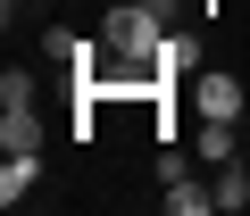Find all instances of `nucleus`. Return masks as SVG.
Returning a JSON list of instances; mask_svg holds the SVG:
<instances>
[{
    "label": "nucleus",
    "mask_w": 250,
    "mask_h": 216,
    "mask_svg": "<svg viewBox=\"0 0 250 216\" xmlns=\"http://www.w3.org/2000/svg\"><path fill=\"white\" fill-rule=\"evenodd\" d=\"M192 150H200V166H225V158H242L233 125H217V117H192Z\"/></svg>",
    "instance_id": "obj_6"
},
{
    "label": "nucleus",
    "mask_w": 250,
    "mask_h": 216,
    "mask_svg": "<svg viewBox=\"0 0 250 216\" xmlns=\"http://www.w3.org/2000/svg\"><path fill=\"white\" fill-rule=\"evenodd\" d=\"M0 108H42V75L9 67V75H0Z\"/></svg>",
    "instance_id": "obj_9"
},
{
    "label": "nucleus",
    "mask_w": 250,
    "mask_h": 216,
    "mask_svg": "<svg viewBox=\"0 0 250 216\" xmlns=\"http://www.w3.org/2000/svg\"><path fill=\"white\" fill-rule=\"evenodd\" d=\"M208 183H217V216H233V208H250V166H242V158H225V166H208Z\"/></svg>",
    "instance_id": "obj_7"
},
{
    "label": "nucleus",
    "mask_w": 250,
    "mask_h": 216,
    "mask_svg": "<svg viewBox=\"0 0 250 216\" xmlns=\"http://www.w3.org/2000/svg\"><path fill=\"white\" fill-rule=\"evenodd\" d=\"M192 67H208V58H200V34H184V25H167V42H159V91H175V83H192Z\"/></svg>",
    "instance_id": "obj_3"
},
{
    "label": "nucleus",
    "mask_w": 250,
    "mask_h": 216,
    "mask_svg": "<svg viewBox=\"0 0 250 216\" xmlns=\"http://www.w3.org/2000/svg\"><path fill=\"white\" fill-rule=\"evenodd\" d=\"M159 191H167V216H217V183H200V175H175Z\"/></svg>",
    "instance_id": "obj_5"
},
{
    "label": "nucleus",
    "mask_w": 250,
    "mask_h": 216,
    "mask_svg": "<svg viewBox=\"0 0 250 216\" xmlns=\"http://www.w3.org/2000/svg\"><path fill=\"white\" fill-rule=\"evenodd\" d=\"M75 50H83V42H75V25H42V58H59V67H75Z\"/></svg>",
    "instance_id": "obj_11"
},
{
    "label": "nucleus",
    "mask_w": 250,
    "mask_h": 216,
    "mask_svg": "<svg viewBox=\"0 0 250 216\" xmlns=\"http://www.w3.org/2000/svg\"><path fill=\"white\" fill-rule=\"evenodd\" d=\"M0 150H42V108H0Z\"/></svg>",
    "instance_id": "obj_8"
},
{
    "label": "nucleus",
    "mask_w": 250,
    "mask_h": 216,
    "mask_svg": "<svg viewBox=\"0 0 250 216\" xmlns=\"http://www.w3.org/2000/svg\"><path fill=\"white\" fill-rule=\"evenodd\" d=\"M167 17H200V9H217V0H159Z\"/></svg>",
    "instance_id": "obj_12"
},
{
    "label": "nucleus",
    "mask_w": 250,
    "mask_h": 216,
    "mask_svg": "<svg viewBox=\"0 0 250 216\" xmlns=\"http://www.w3.org/2000/svg\"><path fill=\"white\" fill-rule=\"evenodd\" d=\"M159 42H167V9L159 0H117V9H100V50L108 58L159 67Z\"/></svg>",
    "instance_id": "obj_1"
},
{
    "label": "nucleus",
    "mask_w": 250,
    "mask_h": 216,
    "mask_svg": "<svg viewBox=\"0 0 250 216\" xmlns=\"http://www.w3.org/2000/svg\"><path fill=\"white\" fill-rule=\"evenodd\" d=\"M34 183H42V150H9L0 158V208H17Z\"/></svg>",
    "instance_id": "obj_4"
},
{
    "label": "nucleus",
    "mask_w": 250,
    "mask_h": 216,
    "mask_svg": "<svg viewBox=\"0 0 250 216\" xmlns=\"http://www.w3.org/2000/svg\"><path fill=\"white\" fill-rule=\"evenodd\" d=\"M175 175H200V150L192 142H167L159 150V183H175Z\"/></svg>",
    "instance_id": "obj_10"
},
{
    "label": "nucleus",
    "mask_w": 250,
    "mask_h": 216,
    "mask_svg": "<svg viewBox=\"0 0 250 216\" xmlns=\"http://www.w3.org/2000/svg\"><path fill=\"white\" fill-rule=\"evenodd\" d=\"M184 100H192V117H217V125H242V108H250L242 75H225V67H192Z\"/></svg>",
    "instance_id": "obj_2"
}]
</instances>
